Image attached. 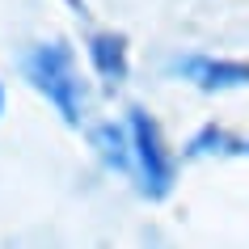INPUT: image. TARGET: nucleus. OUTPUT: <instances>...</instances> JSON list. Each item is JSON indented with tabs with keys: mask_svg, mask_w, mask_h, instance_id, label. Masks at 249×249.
<instances>
[{
	"mask_svg": "<svg viewBox=\"0 0 249 249\" xmlns=\"http://www.w3.org/2000/svg\"><path fill=\"white\" fill-rule=\"evenodd\" d=\"M165 72L178 76V80H190L203 93H228V89H245L249 85V64L245 59H215V55H203V51L165 59Z\"/></svg>",
	"mask_w": 249,
	"mask_h": 249,
	"instance_id": "nucleus-3",
	"label": "nucleus"
},
{
	"mask_svg": "<svg viewBox=\"0 0 249 249\" xmlns=\"http://www.w3.org/2000/svg\"><path fill=\"white\" fill-rule=\"evenodd\" d=\"M97 157L110 165L114 173H135V148H131V131L127 123H97L89 131Z\"/></svg>",
	"mask_w": 249,
	"mask_h": 249,
	"instance_id": "nucleus-5",
	"label": "nucleus"
},
{
	"mask_svg": "<svg viewBox=\"0 0 249 249\" xmlns=\"http://www.w3.org/2000/svg\"><path fill=\"white\" fill-rule=\"evenodd\" d=\"M21 76L30 80L34 93H42L59 110V118H64L68 127L85 123V80L76 72V51L68 47V38L34 42L21 55Z\"/></svg>",
	"mask_w": 249,
	"mask_h": 249,
	"instance_id": "nucleus-1",
	"label": "nucleus"
},
{
	"mask_svg": "<svg viewBox=\"0 0 249 249\" xmlns=\"http://www.w3.org/2000/svg\"><path fill=\"white\" fill-rule=\"evenodd\" d=\"M127 131H131V148H135V182H140V195L144 198H165L173 190V178H178V160L160 140L157 118L131 106L127 110Z\"/></svg>",
	"mask_w": 249,
	"mask_h": 249,
	"instance_id": "nucleus-2",
	"label": "nucleus"
},
{
	"mask_svg": "<svg viewBox=\"0 0 249 249\" xmlns=\"http://www.w3.org/2000/svg\"><path fill=\"white\" fill-rule=\"evenodd\" d=\"M198 157H249V140L245 135H232L207 123V127H198L190 135V144H186V160H198Z\"/></svg>",
	"mask_w": 249,
	"mask_h": 249,
	"instance_id": "nucleus-6",
	"label": "nucleus"
},
{
	"mask_svg": "<svg viewBox=\"0 0 249 249\" xmlns=\"http://www.w3.org/2000/svg\"><path fill=\"white\" fill-rule=\"evenodd\" d=\"M0 114H4V85H0Z\"/></svg>",
	"mask_w": 249,
	"mask_h": 249,
	"instance_id": "nucleus-7",
	"label": "nucleus"
},
{
	"mask_svg": "<svg viewBox=\"0 0 249 249\" xmlns=\"http://www.w3.org/2000/svg\"><path fill=\"white\" fill-rule=\"evenodd\" d=\"M85 51H89L93 72H97L110 89H118V85L127 80V72H131V47H127V38H123L118 30H93L89 38H85Z\"/></svg>",
	"mask_w": 249,
	"mask_h": 249,
	"instance_id": "nucleus-4",
	"label": "nucleus"
}]
</instances>
